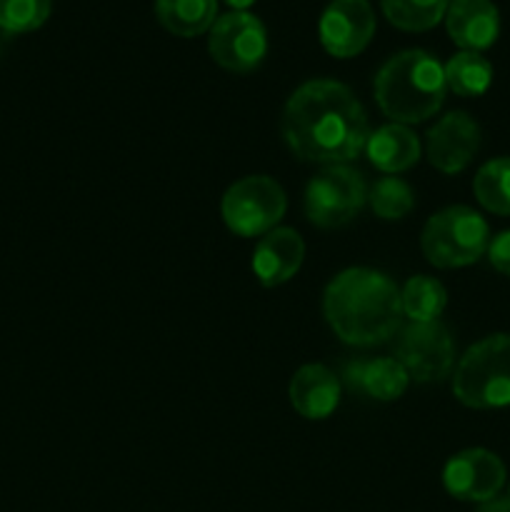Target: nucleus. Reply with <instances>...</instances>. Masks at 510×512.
Here are the masks:
<instances>
[{
  "instance_id": "1",
  "label": "nucleus",
  "mask_w": 510,
  "mask_h": 512,
  "mask_svg": "<svg viewBox=\"0 0 510 512\" xmlns=\"http://www.w3.org/2000/svg\"><path fill=\"white\" fill-rule=\"evenodd\" d=\"M280 133L300 160L345 165L363 153L370 128L363 105L348 85L318 78L290 95Z\"/></svg>"
},
{
  "instance_id": "2",
  "label": "nucleus",
  "mask_w": 510,
  "mask_h": 512,
  "mask_svg": "<svg viewBox=\"0 0 510 512\" xmlns=\"http://www.w3.org/2000/svg\"><path fill=\"white\" fill-rule=\"evenodd\" d=\"M323 315L345 345L373 348L400 330V288L380 270L348 268L325 288Z\"/></svg>"
},
{
  "instance_id": "3",
  "label": "nucleus",
  "mask_w": 510,
  "mask_h": 512,
  "mask_svg": "<svg viewBox=\"0 0 510 512\" xmlns=\"http://www.w3.org/2000/svg\"><path fill=\"white\" fill-rule=\"evenodd\" d=\"M373 90L375 103L385 118L400 125H415L438 113L448 93V83L435 55L410 48L380 65Z\"/></svg>"
},
{
  "instance_id": "4",
  "label": "nucleus",
  "mask_w": 510,
  "mask_h": 512,
  "mask_svg": "<svg viewBox=\"0 0 510 512\" xmlns=\"http://www.w3.org/2000/svg\"><path fill=\"white\" fill-rule=\"evenodd\" d=\"M453 395L475 410L508 408L510 335H488L465 350L453 375Z\"/></svg>"
},
{
  "instance_id": "5",
  "label": "nucleus",
  "mask_w": 510,
  "mask_h": 512,
  "mask_svg": "<svg viewBox=\"0 0 510 512\" xmlns=\"http://www.w3.org/2000/svg\"><path fill=\"white\" fill-rule=\"evenodd\" d=\"M490 243V228L478 210L450 205L430 215L420 235L425 260L435 268L453 270L478 263Z\"/></svg>"
},
{
  "instance_id": "6",
  "label": "nucleus",
  "mask_w": 510,
  "mask_h": 512,
  "mask_svg": "<svg viewBox=\"0 0 510 512\" xmlns=\"http://www.w3.org/2000/svg\"><path fill=\"white\" fill-rule=\"evenodd\" d=\"M288 200L283 188L268 175H248L230 185L220 203L225 225L240 238L270 233L283 220Z\"/></svg>"
},
{
  "instance_id": "7",
  "label": "nucleus",
  "mask_w": 510,
  "mask_h": 512,
  "mask_svg": "<svg viewBox=\"0 0 510 512\" xmlns=\"http://www.w3.org/2000/svg\"><path fill=\"white\" fill-rule=\"evenodd\" d=\"M368 200L363 173L350 165H325L305 188V218L325 230L343 228Z\"/></svg>"
},
{
  "instance_id": "8",
  "label": "nucleus",
  "mask_w": 510,
  "mask_h": 512,
  "mask_svg": "<svg viewBox=\"0 0 510 512\" xmlns=\"http://www.w3.org/2000/svg\"><path fill=\"white\" fill-rule=\"evenodd\" d=\"M208 50L220 68L230 73H250L268 53V33L258 15L230 10L215 18L208 35Z\"/></svg>"
},
{
  "instance_id": "9",
  "label": "nucleus",
  "mask_w": 510,
  "mask_h": 512,
  "mask_svg": "<svg viewBox=\"0 0 510 512\" xmlns=\"http://www.w3.org/2000/svg\"><path fill=\"white\" fill-rule=\"evenodd\" d=\"M395 360L415 383H440L455 363V343L440 320L410 323L400 330L395 343Z\"/></svg>"
},
{
  "instance_id": "10",
  "label": "nucleus",
  "mask_w": 510,
  "mask_h": 512,
  "mask_svg": "<svg viewBox=\"0 0 510 512\" xmlns=\"http://www.w3.org/2000/svg\"><path fill=\"white\" fill-rule=\"evenodd\" d=\"M505 463L485 448H468L455 453L443 468V485L448 495L463 503H485L505 488Z\"/></svg>"
},
{
  "instance_id": "11",
  "label": "nucleus",
  "mask_w": 510,
  "mask_h": 512,
  "mask_svg": "<svg viewBox=\"0 0 510 512\" xmlns=\"http://www.w3.org/2000/svg\"><path fill=\"white\" fill-rule=\"evenodd\" d=\"M320 43L335 58L363 53L375 35V13L368 0H333L320 15Z\"/></svg>"
},
{
  "instance_id": "12",
  "label": "nucleus",
  "mask_w": 510,
  "mask_h": 512,
  "mask_svg": "<svg viewBox=\"0 0 510 512\" xmlns=\"http://www.w3.org/2000/svg\"><path fill=\"white\" fill-rule=\"evenodd\" d=\"M480 150V125L463 110H453L428 130L425 155L445 175L463 173Z\"/></svg>"
},
{
  "instance_id": "13",
  "label": "nucleus",
  "mask_w": 510,
  "mask_h": 512,
  "mask_svg": "<svg viewBox=\"0 0 510 512\" xmlns=\"http://www.w3.org/2000/svg\"><path fill=\"white\" fill-rule=\"evenodd\" d=\"M305 258V243L293 228H273L260 238L253 253V273L265 288H278L295 278Z\"/></svg>"
},
{
  "instance_id": "14",
  "label": "nucleus",
  "mask_w": 510,
  "mask_h": 512,
  "mask_svg": "<svg viewBox=\"0 0 510 512\" xmlns=\"http://www.w3.org/2000/svg\"><path fill=\"white\" fill-rule=\"evenodd\" d=\"M445 28L455 45L480 53L498 40L500 13L493 0H450Z\"/></svg>"
},
{
  "instance_id": "15",
  "label": "nucleus",
  "mask_w": 510,
  "mask_h": 512,
  "mask_svg": "<svg viewBox=\"0 0 510 512\" xmlns=\"http://www.w3.org/2000/svg\"><path fill=\"white\" fill-rule=\"evenodd\" d=\"M290 405L305 420H325L340 403V380L325 365H303L290 380Z\"/></svg>"
},
{
  "instance_id": "16",
  "label": "nucleus",
  "mask_w": 510,
  "mask_h": 512,
  "mask_svg": "<svg viewBox=\"0 0 510 512\" xmlns=\"http://www.w3.org/2000/svg\"><path fill=\"white\" fill-rule=\"evenodd\" d=\"M370 163L383 173H403L420 160V140L408 125L388 123L368 135L365 143Z\"/></svg>"
},
{
  "instance_id": "17",
  "label": "nucleus",
  "mask_w": 510,
  "mask_h": 512,
  "mask_svg": "<svg viewBox=\"0 0 510 512\" xmlns=\"http://www.w3.org/2000/svg\"><path fill=\"white\" fill-rule=\"evenodd\" d=\"M345 378L353 388H358L368 398L380 400V403L398 400L410 383L408 373L395 358L355 360L345 368Z\"/></svg>"
},
{
  "instance_id": "18",
  "label": "nucleus",
  "mask_w": 510,
  "mask_h": 512,
  "mask_svg": "<svg viewBox=\"0 0 510 512\" xmlns=\"http://www.w3.org/2000/svg\"><path fill=\"white\" fill-rule=\"evenodd\" d=\"M160 25L180 38H195L213 28L218 0H155Z\"/></svg>"
},
{
  "instance_id": "19",
  "label": "nucleus",
  "mask_w": 510,
  "mask_h": 512,
  "mask_svg": "<svg viewBox=\"0 0 510 512\" xmlns=\"http://www.w3.org/2000/svg\"><path fill=\"white\" fill-rule=\"evenodd\" d=\"M400 305H403V318L410 323H433L443 315L448 305V293L443 283L428 275H413L408 283L400 288Z\"/></svg>"
},
{
  "instance_id": "20",
  "label": "nucleus",
  "mask_w": 510,
  "mask_h": 512,
  "mask_svg": "<svg viewBox=\"0 0 510 512\" xmlns=\"http://www.w3.org/2000/svg\"><path fill=\"white\" fill-rule=\"evenodd\" d=\"M445 70V83L453 90L455 95L463 98H478L493 83V65L488 58L473 50H460L455 53L448 63L443 65Z\"/></svg>"
},
{
  "instance_id": "21",
  "label": "nucleus",
  "mask_w": 510,
  "mask_h": 512,
  "mask_svg": "<svg viewBox=\"0 0 510 512\" xmlns=\"http://www.w3.org/2000/svg\"><path fill=\"white\" fill-rule=\"evenodd\" d=\"M473 193L488 213L510 215V158H493L478 170Z\"/></svg>"
},
{
  "instance_id": "22",
  "label": "nucleus",
  "mask_w": 510,
  "mask_h": 512,
  "mask_svg": "<svg viewBox=\"0 0 510 512\" xmlns=\"http://www.w3.org/2000/svg\"><path fill=\"white\" fill-rule=\"evenodd\" d=\"M383 13L395 28L420 33L430 30L445 18L450 0H380Z\"/></svg>"
},
{
  "instance_id": "23",
  "label": "nucleus",
  "mask_w": 510,
  "mask_h": 512,
  "mask_svg": "<svg viewBox=\"0 0 510 512\" xmlns=\"http://www.w3.org/2000/svg\"><path fill=\"white\" fill-rule=\"evenodd\" d=\"M368 203L373 213L383 220H403L415 208V193L405 180L380 178L370 188Z\"/></svg>"
},
{
  "instance_id": "24",
  "label": "nucleus",
  "mask_w": 510,
  "mask_h": 512,
  "mask_svg": "<svg viewBox=\"0 0 510 512\" xmlns=\"http://www.w3.org/2000/svg\"><path fill=\"white\" fill-rule=\"evenodd\" d=\"M53 0H0V28L5 33H30L48 20Z\"/></svg>"
},
{
  "instance_id": "25",
  "label": "nucleus",
  "mask_w": 510,
  "mask_h": 512,
  "mask_svg": "<svg viewBox=\"0 0 510 512\" xmlns=\"http://www.w3.org/2000/svg\"><path fill=\"white\" fill-rule=\"evenodd\" d=\"M485 255H488L490 265H493L500 275L510 278V230H503V233H498L495 238H490Z\"/></svg>"
},
{
  "instance_id": "26",
  "label": "nucleus",
  "mask_w": 510,
  "mask_h": 512,
  "mask_svg": "<svg viewBox=\"0 0 510 512\" xmlns=\"http://www.w3.org/2000/svg\"><path fill=\"white\" fill-rule=\"evenodd\" d=\"M475 512H510V495H495V498L485 500V503H478V510Z\"/></svg>"
},
{
  "instance_id": "27",
  "label": "nucleus",
  "mask_w": 510,
  "mask_h": 512,
  "mask_svg": "<svg viewBox=\"0 0 510 512\" xmlns=\"http://www.w3.org/2000/svg\"><path fill=\"white\" fill-rule=\"evenodd\" d=\"M225 3H228L233 10H245L248 5H253L255 0H225Z\"/></svg>"
},
{
  "instance_id": "28",
  "label": "nucleus",
  "mask_w": 510,
  "mask_h": 512,
  "mask_svg": "<svg viewBox=\"0 0 510 512\" xmlns=\"http://www.w3.org/2000/svg\"><path fill=\"white\" fill-rule=\"evenodd\" d=\"M508 495H510V490H508Z\"/></svg>"
}]
</instances>
